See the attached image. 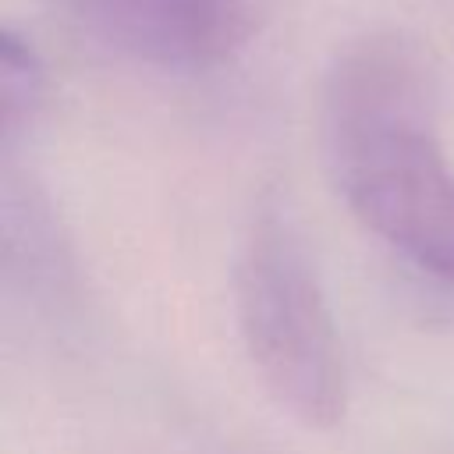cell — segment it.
<instances>
[{
    "mask_svg": "<svg viewBox=\"0 0 454 454\" xmlns=\"http://www.w3.org/2000/svg\"><path fill=\"white\" fill-rule=\"evenodd\" d=\"M319 131L348 209L419 270L454 284V174L433 53L394 28L351 39L323 78Z\"/></svg>",
    "mask_w": 454,
    "mask_h": 454,
    "instance_id": "obj_1",
    "label": "cell"
},
{
    "mask_svg": "<svg viewBox=\"0 0 454 454\" xmlns=\"http://www.w3.org/2000/svg\"><path fill=\"white\" fill-rule=\"evenodd\" d=\"M234 312L270 397L301 426L333 429L348 408L344 348L309 245L277 192L255 202L241 231Z\"/></svg>",
    "mask_w": 454,
    "mask_h": 454,
    "instance_id": "obj_2",
    "label": "cell"
},
{
    "mask_svg": "<svg viewBox=\"0 0 454 454\" xmlns=\"http://www.w3.org/2000/svg\"><path fill=\"white\" fill-rule=\"evenodd\" d=\"M71 28L160 71L227 64L259 28L262 0H46Z\"/></svg>",
    "mask_w": 454,
    "mask_h": 454,
    "instance_id": "obj_3",
    "label": "cell"
},
{
    "mask_svg": "<svg viewBox=\"0 0 454 454\" xmlns=\"http://www.w3.org/2000/svg\"><path fill=\"white\" fill-rule=\"evenodd\" d=\"M46 96V71L39 53L11 25L0 32V138L4 149L28 131Z\"/></svg>",
    "mask_w": 454,
    "mask_h": 454,
    "instance_id": "obj_4",
    "label": "cell"
}]
</instances>
